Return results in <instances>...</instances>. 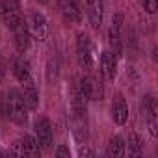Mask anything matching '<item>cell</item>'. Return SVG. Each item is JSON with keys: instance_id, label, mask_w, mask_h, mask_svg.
I'll return each mask as SVG.
<instances>
[{"instance_id": "obj_21", "label": "cell", "mask_w": 158, "mask_h": 158, "mask_svg": "<svg viewBox=\"0 0 158 158\" xmlns=\"http://www.w3.org/2000/svg\"><path fill=\"white\" fill-rule=\"evenodd\" d=\"M78 154H80V156H95V152L91 149H86V147H82L80 151H78Z\"/></svg>"}, {"instance_id": "obj_15", "label": "cell", "mask_w": 158, "mask_h": 158, "mask_svg": "<svg viewBox=\"0 0 158 158\" xmlns=\"http://www.w3.org/2000/svg\"><path fill=\"white\" fill-rule=\"evenodd\" d=\"M125 149H127V143L121 136H114L108 143V154L114 156V158H121L125 156Z\"/></svg>"}, {"instance_id": "obj_1", "label": "cell", "mask_w": 158, "mask_h": 158, "mask_svg": "<svg viewBox=\"0 0 158 158\" xmlns=\"http://www.w3.org/2000/svg\"><path fill=\"white\" fill-rule=\"evenodd\" d=\"M6 95H8V104H10V119H13L19 125H24L28 121V112H30L24 101V95L17 89H11Z\"/></svg>"}, {"instance_id": "obj_6", "label": "cell", "mask_w": 158, "mask_h": 158, "mask_svg": "<svg viewBox=\"0 0 158 158\" xmlns=\"http://www.w3.org/2000/svg\"><path fill=\"white\" fill-rule=\"evenodd\" d=\"M28 30H30V34L35 39H39V41L47 39V35H48V23H47L45 15L41 11H32L30 23H28Z\"/></svg>"}, {"instance_id": "obj_11", "label": "cell", "mask_w": 158, "mask_h": 158, "mask_svg": "<svg viewBox=\"0 0 158 158\" xmlns=\"http://www.w3.org/2000/svg\"><path fill=\"white\" fill-rule=\"evenodd\" d=\"M112 117H114V121L117 125H125L128 121V106H127V102H125V99L121 95L112 104Z\"/></svg>"}, {"instance_id": "obj_3", "label": "cell", "mask_w": 158, "mask_h": 158, "mask_svg": "<svg viewBox=\"0 0 158 158\" xmlns=\"http://www.w3.org/2000/svg\"><path fill=\"white\" fill-rule=\"evenodd\" d=\"M76 60L84 71H89L93 67V47L91 39L86 34H78L76 37Z\"/></svg>"}, {"instance_id": "obj_18", "label": "cell", "mask_w": 158, "mask_h": 158, "mask_svg": "<svg viewBox=\"0 0 158 158\" xmlns=\"http://www.w3.org/2000/svg\"><path fill=\"white\" fill-rule=\"evenodd\" d=\"M141 4H143V10L147 13H154L156 6H158V0H141Z\"/></svg>"}, {"instance_id": "obj_4", "label": "cell", "mask_w": 158, "mask_h": 158, "mask_svg": "<svg viewBox=\"0 0 158 158\" xmlns=\"http://www.w3.org/2000/svg\"><path fill=\"white\" fill-rule=\"evenodd\" d=\"M121 41H123V13H115L112 17L108 30V43L114 48V54L121 52Z\"/></svg>"}, {"instance_id": "obj_19", "label": "cell", "mask_w": 158, "mask_h": 158, "mask_svg": "<svg viewBox=\"0 0 158 158\" xmlns=\"http://www.w3.org/2000/svg\"><path fill=\"white\" fill-rule=\"evenodd\" d=\"M54 154H56V156H65V158H69V156H71V151H69V147H65V145H60V147H56Z\"/></svg>"}, {"instance_id": "obj_12", "label": "cell", "mask_w": 158, "mask_h": 158, "mask_svg": "<svg viewBox=\"0 0 158 158\" xmlns=\"http://www.w3.org/2000/svg\"><path fill=\"white\" fill-rule=\"evenodd\" d=\"M101 73L108 80H114L115 76V56L110 50H104L101 56Z\"/></svg>"}, {"instance_id": "obj_10", "label": "cell", "mask_w": 158, "mask_h": 158, "mask_svg": "<svg viewBox=\"0 0 158 158\" xmlns=\"http://www.w3.org/2000/svg\"><path fill=\"white\" fill-rule=\"evenodd\" d=\"M11 32H13V37H15V47H17V50H19V52H24V50L30 47V30H28L26 23L19 24V26L13 28Z\"/></svg>"}, {"instance_id": "obj_8", "label": "cell", "mask_w": 158, "mask_h": 158, "mask_svg": "<svg viewBox=\"0 0 158 158\" xmlns=\"http://www.w3.org/2000/svg\"><path fill=\"white\" fill-rule=\"evenodd\" d=\"M88 17L93 28H101L102 24V13H104V0H86Z\"/></svg>"}, {"instance_id": "obj_20", "label": "cell", "mask_w": 158, "mask_h": 158, "mask_svg": "<svg viewBox=\"0 0 158 158\" xmlns=\"http://www.w3.org/2000/svg\"><path fill=\"white\" fill-rule=\"evenodd\" d=\"M4 76H6V63H4V60H2V58H0V84H2Z\"/></svg>"}, {"instance_id": "obj_16", "label": "cell", "mask_w": 158, "mask_h": 158, "mask_svg": "<svg viewBox=\"0 0 158 158\" xmlns=\"http://www.w3.org/2000/svg\"><path fill=\"white\" fill-rule=\"evenodd\" d=\"M21 145H23L24 154H28V156H37V154L41 152V149H39V145H37V139H35L34 136H24L23 141H21Z\"/></svg>"}, {"instance_id": "obj_13", "label": "cell", "mask_w": 158, "mask_h": 158, "mask_svg": "<svg viewBox=\"0 0 158 158\" xmlns=\"http://www.w3.org/2000/svg\"><path fill=\"white\" fill-rule=\"evenodd\" d=\"M13 74L19 82H26L30 80V76H32V69H30V61L24 60V58H17L15 63H13Z\"/></svg>"}, {"instance_id": "obj_5", "label": "cell", "mask_w": 158, "mask_h": 158, "mask_svg": "<svg viewBox=\"0 0 158 158\" xmlns=\"http://www.w3.org/2000/svg\"><path fill=\"white\" fill-rule=\"evenodd\" d=\"M35 139L39 149H50L52 141H54V134H52V127L50 121L47 117H39L35 121Z\"/></svg>"}, {"instance_id": "obj_9", "label": "cell", "mask_w": 158, "mask_h": 158, "mask_svg": "<svg viewBox=\"0 0 158 158\" xmlns=\"http://www.w3.org/2000/svg\"><path fill=\"white\" fill-rule=\"evenodd\" d=\"M60 10H61V15L67 23L76 24L80 21V6H78V0H60Z\"/></svg>"}, {"instance_id": "obj_17", "label": "cell", "mask_w": 158, "mask_h": 158, "mask_svg": "<svg viewBox=\"0 0 158 158\" xmlns=\"http://www.w3.org/2000/svg\"><path fill=\"white\" fill-rule=\"evenodd\" d=\"M128 154L130 156H141L143 154V141L134 132L128 136Z\"/></svg>"}, {"instance_id": "obj_7", "label": "cell", "mask_w": 158, "mask_h": 158, "mask_svg": "<svg viewBox=\"0 0 158 158\" xmlns=\"http://www.w3.org/2000/svg\"><path fill=\"white\" fill-rule=\"evenodd\" d=\"M141 114L147 121L149 132L152 138H156V101L152 95H145L143 102H141Z\"/></svg>"}, {"instance_id": "obj_14", "label": "cell", "mask_w": 158, "mask_h": 158, "mask_svg": "<svg viewBox=\"0 0 158 158\" xmlns=\"http://www.w3.org/2000/svg\"><path fill=\"white\" fill-rule=\"evenodd\" d=\"M24 101H26L30 110H35L39 106V91H37V88H35L32 78L24 82Z\"/></svg>"}, {"instance_id": "obj_2", "label": "cell", "mask_w": 158, "mask_h": 158, "mask_svg": "<svg viewBox=\"0 0 158 158\" xmlns=\"http://www.w3.org/2000/svg\"><path fill=\"white\" fill-rule=\"evenodd\" d=\"M0 17L4 19L10 30L17 28L24 23V17L21 13V2L19 0H2L0 2Z\"/></svg>"}]
</instances>
